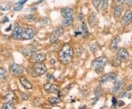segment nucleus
Returning <instances> with one entry per match:
<instances>
[{
  "label": "nucleus",
  "mask_w": 132,
  "mask_h": 109,
  "mask_svg": "<svg viewBox=\"0 0 132 109\" xmlns=\"http://www.w3.org/2000/svg\"><path fill=\"white\" fill-rule=\"evenodd\" d=\"M73 49L69 44H65L58 54V60L62 64H68L73 60Z\"/></svg>",
  "instance_id": "obj_1"
},
{
  "label": "nucleus",
  "mask_w": 132,
  "mask_h": 109,
  "mask_svg": "<svg viewBox=\"0 0 132 109\" xmlns=\"http://www.w3.org/2000/svg\"><path fill=\"white\" fill-rule=\"evenodd\" d=\"M129 55L128 51L125 48H120L117 52L116 58L114 59L112 61V65L114 66H120L121 63L127 61L129 57Z\"/></svg>",
  "instance_id": "obj_2"
},
{
  "label": "nucleus",
  "mask_w": 132,
  "mask_h": 109,
  "mask_svg": "<svg viewBox=\"0 0 132 109\" xmlns=\"http://www.w3.org/2000/svg\"><path fill=\"white\" fill-rule=\"evenodd\" d=\"M107 61L108 59L106 57H99L93 61L92 67L96 73H100L103 70L106 64L107 63Z\"/></svg>",
  "instance_id": "obj_3"
},
{
  "label": "nucleus",
  "mask_w": 132,
  "mask_h": 109,
  "mask_svg": "<svg viewBox=\"0 0 132 109\" xmlns=\"http://www.w3.org/2000/svg\"><path fill=\"white\" fill-rule=\"evenodd\" d=\"M10 73L13 76L18 77L21 75H22V73L24 71V68L21 65L16 64V63H13L10 66Z\"/></svg>",
  "instance_id": "obj_4"
},
{
  "label": "nucleus",
  "mask_w": 132,
  "mask_h": 109,
  "mask_svg": "<svg viewBox=\"0 0 132 109\" xmlns=\"http://www.w3.org/2000/svg\"><path fill=\"white\" fill-rule=\"evenodd\" d=\"M33 71L34 72L35 75L37 76L43 75L47 72V68L46 65L41 63H35V64L33 66Z\"/></svg>",
  "instance_id": "obj_5"
},
{
  "label": "nucleus",
  "mask_w": 132,
  "mask_h": 109,
  "mask_svg": "<svg viewBox=\"0 0 132 109\" xmlns=\"http://www.w3.org/2000/svg\"><path fill=\"white\" fill-rule=\"evenodd\" d=\"M35 32L32 28H24L22 29L20 38L22 40H30L34 38Z\"/></svg>",
  "instance_id": "obj_6"
},
{
  "label": "nucleus",
  "mask_w": 132,
  "mask_h": 109,
  "mask_svg": "<svg viewBox=\"0 0 132 109\" xmlns=\"http://www.w3.org/2000/svg\"><path fill=\"white\" fill-rule=\"evenodd\" d=\"M63 33V29L62 27H58V28H56L52 34L51 35L49 38V41L51 44H54L55 43L58 39L60 37V35Z\"/></svg>",
  "instance_id": "obj_7"
},
{
  "label": "nucleus",
  "mask_w": 132,
  "mask_h": 109,
  "mask_svg": "<svg viewBox=\"0 0 132 109\" xmlns=\"http://www.w3.org/2000/svg\"><path fill=\"white\" fill-rule=\"evenodd\" d=\"M117 78V74L114 73V72H112V73H108V74H106L104 75L103 76H102L100 79V84H104L109 81H111V82H113L115 81Z\"/></svg>",
  "instance_id": "obj_8"
},
{
  "label": "nucleus",
  "mask_w": 132,
  "mask_h": 109,
  "mask_svg": "<svg viewBox=\"0 0 132 109\" xmlns=\"http://www.w3.org/2000/svg\"><path fill=\"white\" fill-rule=\"evenodd\" d=\"M43 88L45 91L48 93H57L59 91V87L57 85L52 84L51 83H47L43 86Z\"/></svg>",
  "instance_id": "obj_9"
},
{
  "label": "nucleus",
  "mask_w": 132,
  "mask_h": 109,
  "mask_svg": "<svg viewBox=\"0 0 132 109\" xmlns=\"http://www.w3.org/2000/svg\"><path fill=\"white\" fill-rule=\"evenodd\" d=\"M46 56L43 53H34L32 56L31 60L34 63H42L46 61Z\"/></svg>",
  "instance_id": "obj_10"
},
{
  "label": "nucleus",
  "mask_w": 132,
  "mask_h": 109,
  "mask_svg": "<svg viewBox=\"0 0 132 109\" xmlns=\"http://www.w3.org/2000/svg\"><path fill=\"white\" fill-rule=\"evenodd\" d=\"M21 52L27 57H32L34 53L37 52V49L33 47H24L21 49Z\"/></svg>",
  "instance_id": "obj_11"
},
{
  "label": "nucleus",
  "mask_w": 132,
  "mask_h": 109,
  "mask_svg": "<svg viewBox=\"0 0 132 109\" xmlns=\"http://www.w3.org/2000/svg\"><path fill=\"white\" fill-rule=\"evenodd\" d=\"M122 22L123 24H128L132 22V12L131 10H127L123 18Z\"/></svg>",
  "instance_id": "obj_12"
},
{
  "label": "nucleus",
  "mask_w": 132,
  "mask_h": 109,
  "mask_svg": "<svg viewBox=\"0 0 132 109\" xmlns=\"http://www.w3.org/2000/svg\"><path fill=\"white\" fill-rule=\"evenodd\" d=\"M20 82L21 83V85L23 86V87L27 90L29 89H33V85L32 83L30 82V80H28L25 77H21L20 78Z\"/></svg>",
  "instance_id": "obj_13"
},
{
  "label": "nucleus",
  "mask_w": 132,
  "mask_h": 109,
  "mask_svg": "<svg viewBox=\"0 0 132 109\" xmlns=\"http://www.w3.org/2000/svg\"><path fill=\"white\" fill-rule=\"evenodd\" d=\"M21 31H22V28L21 27V26L18 24H16L14 29L13 30V37L15 39H19L21 37Z\"/></svg>",
  "instance_id": "obj_14"
},
{
  "label": "nucleus",
  "mask_w": 132,
  "mask_h": 109,
  "mask_svg": "<svg viewBox=\"0 0 132 109\" xmlns=\"http://www.w3.org/2000/svg\"><path fill=\"white\" fill-rule=\"evenodd\" d=\"M73 14V10L69 7H64L61 10V15L63 17L66 18H69L72 17Z\"/></svg>",
  "instance_id": "obj_15"
},
{
  "label": "nucleus",
  "mask_w": 132,
  "mask_h": 109,
  "mask_svg": "<svg viewBox=\"0 0 132 109\" xmlns=\"http://www.w3.org/2000/svg\"><path fill=\"white\" fill-rule=\"evenodd\" d=\"M88 22L91 27H96L98 24V20H97V16L95 13H92L90 16H89L88 18Z\"/></svg>",
  "instance_id": "obj_16"
},
{
  "label": "nucleus",
  "mask_w": 132,
  "mask_h": 109,
  "mask_svg": "<svg viewBox=\"0 0 132 109\" xmlns=\"http://www.w3.org/2000/svg\"><path fill=\"white\" fill-rule=\"evenodd\" d=\"M120 38L119 36H117L115 37L112 40V42L110 44V48L112 51H115L118 48V44L120 43Z\"/></svg>",
  "instance_id": "obj_17"
},
{
  "label": "nucleus",
  "mask_w": 132,
  "mask_h": 109,
  "mask_svg": "<svg viewBox=\"0 0 132 109\" xmlns=\"http://www.w3.org/2000/svg\"><path fill=\"white\" fill-rule=\"evenodd\" d=\"M123 12V7L121 6H116L114 10V16L115 18H119L120 16H121Z\"/></svg>",
  "instance_id": "obj_18"
},
{
  "label": "nucleus",
  "mask_w": 132,
  "mask_h": 109,
  "mask_svg": "<svg viewBox=\"0 0 132 109\" xmlns=\"http://www.w3.org/2000/svg\"><path fill=\"white\" fill-rule=\"evenodd\" d=\"M123 83V81H121V80L117 81L115 84V86H113L112 89V93H116V92H117L120 89V88L122 87Z\"/></svg>",
  "instance_id": "obj_19"
},
{
  "label": "nucleus",
  "mask_w": 132,
  "mask_h": 109,
  "mask_svg": "<svg viewBox=\"0 0 132 109\" xmlns=\"http://www.w3.org/2000/svg\"><path fill=\"white\" fill-rule=\"evenodd\" d=\"M73 17L66 18L65 20L63 21V27H69L73 24Z\"/></svg>",
  "instance_id": "obj_20"
},
{
  "label": "nucleus",
  "mask_w": 132,
  "mask_h": 109,
  "mask_svg": "<svg viewBox=\"0 0 132 109\" xmlns=\"http://www.w3.org/2000/svg\"><path fill=\"white\" fill-rule=\"evenodd\" d=\"M7 78V70L2 67L0 68V79L2 80H6Z\"/></svg>",
  "instance_id": "obj_21"
},
{
  "label": "nucleus",
  "mask_w": 132,
  "mask_h": 109,
  "mask_svg": "<svg viewBox=\"0 0 132 109\" xmlns=\"http://www.w3.org/2000/svg\"><path fill=\"white\" fill-rule=\"evenodd\" d=\"M82 32H81V34L82 35V36L84 38H86V37H87V35H88V29H87V25H86V24L84 23V22H83L82 24Z\"/></svg>",
  "instance_id": "obj_22"
},
{
  "label": "nucleus",
  "mask_w": 132,
  "mask_h": 109,
  "mask_svg": "<svg viewBox=\"0 0 132 109\" xmlns=\"http://www.w3.org/2000/svg\"><path fill=\"white\" fill-rule=\"evenodd\" d=\"M49 101L50 104L51 105H56V104H58L61 102V99L58 97H50L49 99Z\"/></svg>",
  "instance_id": "obj_23"
},
{
  "label": "nucleus",
  "mask_w": 132,
  "mask_h": 109,
  "mask_svg": "<svg viewBox=\"0 0 132 109\" xmlns=\"http://www.w3.org/2000/svg\"><path fill=\"white\" fill-rule=\"evenodd\" d=\"M103 89L100 86H98L94 91V94H95L96 97H101L102 94H103Z\"/></svg>",
  "instance_id": "obj_24"
},
{
  "label": "nucleus",
  "mask_w": 132,
  "mask_h": 109,
  "mask_svg": "<svg viewBox=\"0 0 132 109\" xmlns=\"http://www.w3.org/2000/svg\"><path fill=\"white\" fill-rule=\"evenodd\" d=\"M14 108V103L12 100L10 101H8L7 103H5L4 105H3V109H13Z\"/></svg>",
  "instance_id": "obj_25"
},
{
  "label": "nucleus",
  "mask_w": 132,
  "mask_h": 109,
  "mask_svg": "<svg viewBox=\"0 0 132 109\" xmlns=\"http://www.w3.org/2000/svg\"><path fill=\"white\" fill-rule=\"evenodd\" d=\"M90 49L92 52H95L97 51L98 49V46L96 43H92L90 45Z\"/></svg>",
  "instance_id": "obj_26"
},
{
  "label": "nucleus",
  "mask_w": 132,
  "mask_h": 109,
  "mask_svg": "<svg viewBox=\"0 0 132 109\" xmlns=\"http://www.w3.org/2000/svg\"><path fill=\"white\" fill-rule=\"evenodd\" d=\"M100 5L103 10L106 9L108 6V0H100Z\"/></svg>",
  "instance_id": "obj_27"
},
{
  "label": "nucleus",
  "mask_w": 132,
  "mask_h": 109,
  "mask_svg": "<svg viewBox=\"0 0 132 109\" xmlns=\"http://www.w3.org/2000/svg\"><path fill=\"white\" fill-rule=\"evenodd\" d=\"M93 4L94 7L98 10L100 5V0H93Z\"/></svg>",
  "instance_id": "obj_28"
},
{
  "label": "nucleus",
  "mask_w": 132,
  "mask_h": 109,
  "mask_svg": "<svg viewBox=\"0 0 132 109\" xmlns=\"http://www.w3.org/2000/svg\"><path fill=\"white\" fill-rule=\"evenodd\" d=\"M10 8H11V6H10V5H9V4H5V5L0 6V9H1V10H4V11L9 10Z\"/></svg>",
  "instance_id": "obj_29"
},
{
  "label": "nucleus",
  "mask_w": 132,
  "mask_h": 109,
  "mask_svg": "<svg viewBox=\"0 0 132 109\" xmlns=\"http://www.w3.org/2000/svg\"><path fill=\"white\" fill-rule=\"evenodd\" d=\"M26 19L27 20H28V21H34V19H35V16L33 15V14H30V15H27V16H26Z\"/></svg>",
  "instance_id": "obj_30"
},
{
  "label": "nucleus",
  "mask_w": 132,
  "mask_h": 109,
  "mask_svg": "<svg viewBox=\"0 0 132 109\" xmlns=\"http://www.w3.org/2000/svg\"><path fill=\"white\" fill-rule=\"evenodd\" d=\"M21 99H22L23 100H27L30 98V96H29L28 94H27L22 93L21 94Z\"/></svg>",
  "instance_id": "obj_31"
},
{
  "label": "nucleus",
  "mask_w": 132,
  "mask_h": 109,
  "mask_svg": "<svg viewBox=\"0 0 132 109\" xmlns=\"http://www.w3.org/2000/svg\"><path fill=\"white\" fill-rule=\"evenodd\" d=\"M23 7V4H17V6H15L14 7V8H13V10L16 11V10H21V8Z\"/></svg>",
  "instance_id": "obj_32"
},
{
  "label": "nucleus",
  "mask_w": 132,
  "mask_h": 109,
  "mask_svg": "<svg viewBox=\"0 0 132 109\" xmlns=\"http://www.w3.org/2000/svg\"><path fill=\"white\" fill-rule=\"evenodd\" d=\"M117 105H118V106L119 107H122V106H125V103H124V102L123 101H118V103H117Z\"/></svg>",
  "instance_id": "obj_33"
},
{
  "label": "nucleus",
  "mask_w": 132,
  "mask_h": 109,
  "mask_svg": "<svg viewBox=\"0 0 132 109\" xmlns=\"http://www.w3.org/2000/svg\"><path fill=\"white\" fill-rule=\"evenodd\" d=\"M128 96V92H124L120 94V97H126Z\"/></svg>",
  "instance_id": "obj_34"
},
{
  "label": "nucleus",
  "mask_w": 132,
  "mask_h": 109,
  "mask_svg": "<svg viewBox=\"0 0 132 109\" xmlns=\"http://www.w3.org/2000/svg\"><path fill=\"white\" fill-rule=\"evenodd\" d=\"M126 1V4L129 6H132V0H125Z\"/></svg>",
  "instance_id": "obj_35"
},
{
  "label": "nucleus",
  "mask_w": 132,
  "mask_h": 109,
  "mask_svg": "<svg viewBox=\"0 0 132 109\" xmlns=\"http://www.w3.org/2000/svg\"><path fill=\"white\" fill-rule=\"evenodd\" d=\"M117 101L115 97H113V98H112V104H113V106H116V105H117Z\"/></svg>",
  "instance_id": "obj_36"
},
{
  "label": "nucleus",
  "mask_w": 132,
  "mask_h": 109,
  "mask_svg": "<svg viewBox=\"0 0 132 109\" xmlns=\"http://www.w3.org/2000/svg\"><path fill=\"white\" fill-rule=\"evenodd\" d=\"M126 90H127V91H132V84H130V85H129V86H127V88H126Z\"/></svg>",
  "instance_id": "obj_37"
},
{
  "label": "nucleus",
  "mask_w": 132,
  "mask_h": 109,
  "mask_svg": "<svg viewBox=\"0 0 132 109\" xmlns=\"http://www.w3.org/2000/svg\"><path fill=\"white\" fill-rule=\"evenodd\" d=\"M7 21H9V19H8V18L7 17H5V18H4V19H3V23H5V22H7Z\"/></svg>",
  "instance_id": "obj_38"
},
{
  "label": "nucleus",
  "mask_w": 132,
  "mask_h": 109,
  "mask_svg": "<svg viewBox=\"0 0 132 109\" xmlns=\"http://www.w3.org/2000/svg\"><path fill=\"white\" fill-rule=\"evenodd\" d=\"M47 78H48L49 80H51V78H52V79H54V77H53L52 75H49V74H48V75H47Z\"/></svg>",
  "instance_id": "obj_39"
},
{
  "label": "nucleus",
  "mask_w": 132,
  "mask_h": 109,
  "mask_svg": "<svg viewBox=\"0 0 132 109\" xmlns=\"http://www.w3.org/2000/svg\"><path fill=\"white\" fill-rule=\"evenodd\" d=\"M51 64H54V63H55V60H54V59H51Z\"/></svg>",
  "instance_id": "obj_40"
},
{
  "label": "nucleus",
  "mask_w": 132,
  "mask_h": 109,
  "mask_svg": "<svg viewBox=\"0 0 132 109\" xmlns=\"http://www.w3.org/2000/svg\"><path fill=\"white\" fill-rule=\"evenodd\" d=\"M118 2H120V3H123V2H124V1L125 0H117Z\"/></svg>",
  "instance_id": "obj_41"
},
{
  "label": "nucleus",
  "mask_w": 132,
  "mask_h": 109,
  "mask_svg": "<svg viewBox=\"0 0 132 109\" xmlns=\"http://www.w3.org/2000/svg\"><path fill=\"white\" fill-rule=\"evenodd\" d=\"M130 68H131V69H132V61L131 62V63H130Z\"/></svg>",
  "instance_id": "obj_42"
}]
</instances>
